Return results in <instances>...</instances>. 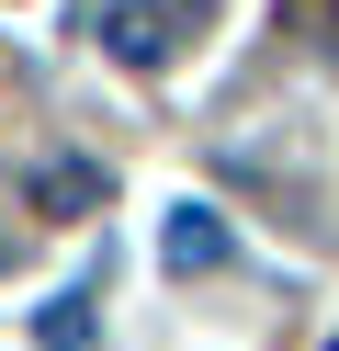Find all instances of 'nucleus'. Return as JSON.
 Segmentation results:
<instances>
[{"mask_svg":"<svg viewBox=\"0 0 339 351\" xmlns=\"http://www.w3.org/2000/svg\"><path fill=\"white\" fill-rule=\"evenodd\" d=\"M226 261H238L226 227H215L203 204H181V215H170V272H226Z\"/></svg>","mask_w":339,"mask_h":351,"instance_id":"obj_1","label":"nucleus"},{"mask_svg":"<svg viewBox=\"0 0 339 351\" xmlns=\"http://www.w3.org/2000/svg\"><path fill=\"white\" fill-rule=\"evenodd\" d=\"M113 57L158 69V57H170V23H158V12H113Z\"/></svg>","mask_w":339,"mask_h":351,"instance_id":"obj_2","label":"nucleus"}]
</instances>
